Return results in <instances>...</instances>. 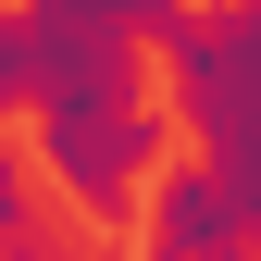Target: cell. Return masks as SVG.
I'll return each mask as SVG.
<instances>
[{"label":"cell","instance_id":"6da1fadb","mask_svg":"<svg viewBox=\"0 0 261 261\" xmlns=\"http://www.w3.org/2000/svg\"><path fill=\"white\" fill-rule=\"evenodd\" d=\"M162 87H174V124L199 137V162L237 187V212L261 237V0H199L162 38Z\"/></svg>","mask_w":261,"mask_h":261},{"label":"cell","instance_id":"7a4b0ae2","mask_svg":"<svg viewBox=\"0 0 261 261\" xmlns=\"http://www.w3.org/2000/svg\"><path fill=\"white\" fill-rule=\"evenodd\" d=\"M162 162H174V137H162V100L38 112V174H50V199H62V212H87V224H137Z\"/></svg>","mask_w":261,"mask_h":261},{"label":"cell","instance_id":"3957f363","mask_svg":"<svg viewBox=\"0 0 261 261\" xmlns=\"http://www.w3.org/2000/svg\"><path fill=\"white\" fill-rule=\"evenodd\" d=\"M137 261H261L237 187L212 162H162L149 174V212H137Z\"/></svg>","mask_w":261,"mask_h":261},{"label":"cell","instance_id":"277c9868","mask_svg":"<svg viewBox=\"0 0 261 261\" xmlns=\"http://www.w3.org/2000/svg\"><path fill=\"white\" fill-rule=\"evenodd\" d=\"M0 261H62L50 174H38V149H13V137H0Z\"/></svg>","mask_w":261,"mask_h":261},{"label":"cell","instance_id":"5b68a950","mask_svg":"<svg viewBox=\"0 0 261 261\" xmlns=\"http://www.w3.org/2000/svg\"><path fill=\"white\" fill-rule=\"evenodd\" d=\"M62 261H75V249H62Z\"/></svg>","mask_w":261,"mask_h":261}]
</instances>
